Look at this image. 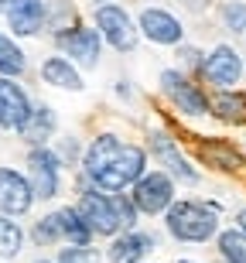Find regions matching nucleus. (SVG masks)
<instances>
[{
	"mask_svg": "<svg viewBox=\"0 0 246 263\" xmlns=\"http://www.w3.org/2000/svg\"><path fill=\"white\" fill-rule=\"evenodd\" d=\"M59 229H62V239H69V246H89L92 243V229H89L86 215L79 212V205H62L59 212Z\"/></svg>",
	"mask_w": 246,
	"mask_h": 263,
	"instance_id": "obj_18",
	"label": "nucleus"
},
{
	"mask_svg": "<svg viewBox=\"0 0 246 263\" xmlns=\"http://www.w3.org/2000/svg\"><path fill=\"white\" fill-rule=\"evenodd\" d=\"M0 14L7 21L10 34L17 38H34L45 28V0H10Z\"/></svg>",
	"mask_w": 246,
	"mask_h": 263,
	"instance_id": "obj_15",
	"label": "nucleus"
},
{
	"mask_svg": "<svg viewBox=\"0 0 246 263\" xmlns=\"http://www.w3.org/2000/svg\"><path fill=\"white\" fill-rule=\"evenodd\" d=\"M55 263H99V253L92 246H65V250H59Z\"/></svg>",
	"mask_w": 246,
	"mask_h": 263,
	"instance_id": "obj_27",
	"label": "nucleus"
},
{
	"mask_svg": "<svg viewBox=\"0 0 246 263\" xmlns=\"http://www.w3.org/2000/svg\"><path fill=\"white\" fill-rule=\"evenodd\" d=\"M236 226H239V229H243V233H246V209H243V212H239V219H236Z\"/></svg>",
	"mask_w": 246,
	"mask_h": 263,
	"instance_id": "obj_29",
	"label": "nucleus"
},
{
	"mask_svg": "<svg viewBox=\"0 0 246 263\" xmlns=\"http://www.w3.org/2000/svg\"><path fill=\"white\" fill-rule=\"evenodd\" d=\"M216 246H219V256L226 263H246V233L239 226L216 233Z\"/></svg>",
	"mask_w": 246,
	"mask_h": 263,
	"instance_id": "obj_22",
	"label": "nucleus"
},
{
	"mask_svg": "<svg viewBox=\"0 0 246 263\" xmlns=\"http://www.w3.org/2000/svg\"><path fill=\"white\" fill-rule=\"evenodd\" d=\"M137 31L147 41L164 45V48H167V45H171V48H178V45H181V38H185V24H181L171 10H164V7H144V10H140Z\"/></svg>",
	"mask_w": 246,
	"mask_h": 263,
	"instance_id": "obj_11",
	"label": "nucleus"
},
{
	"mask_svg": "<svg viewBox=\"0 0 246 263\" xmlns=\"http://www.w3.org/2000/svg\"><path fill=\"white\" fill-rule=\"evenodd\" d=\"M31 106H34V99L24 92V86L7 76H0V130H14L17 134L21 123L28 120Z\"/></svg>",
	"mask_w": 246,
	"mask_h": 263,
	"instance_id": "obj_14",
	"label": "nucleus"
},
{
	"mask_svg": "<svg viewBox=\"0 0 246 263\" xmlns=\"http://www.w3.org/2000/svg\"><path fill=\"white\" fill-rule=\"evenodd\" d=\"M154 250H158V236L134 226L127 233L113 236V243H109V250H106V260L109 263H144Z\"/></svg>",
	"mask_w": 246,
	"mask_h": 263,
	"instance_id": "obj_12",
	"label": "nucleus"
},
{
	"mask_svg": "<svg viewBox=\"0 0 246 263\" xmlns=\"http://www.w3.org/2000/svg\"><path fill=\"white\" fill-rule=\"evenodd\" d=\"M28 181L34 192V202H51L62 188V157L59 151L45 147H28Z\"/></svg>",
	"mask_w": 246,
	"mask_h": 263,
	"instance_id": "obj_4",
	"label": "nucleus"
},
{
	"mask_svg": "<svg viewBox=\"0 0 246 263\" xmlns=\"http://www.w3.org/2000/svg\"><path fill=\"white\" fill-rule=\"evenodd\" d=\"M164 226L178 243H205L219 233V212L216 205H205L198 198H181L167 205Z\"/></svg>",
	"mask_w": 246,
	"mask_h": 263,
	"instance_id": "obj_3",
	"label": "nucleus"
},
{
	"mask_svg": "<svg viewBox=\"0 0 246 263\" xmlns=\"http://www.w3.org/2000/svg\"><path fill=\"white\" fill-rule=\"evenodd\" d=\"M130 188H134L130 202L137 205V212H144V215H164L167 205L175 202V178L167 171H144Z\"/></svg>",
	"mask_w": 246,
	"mask_h": 263,
	"instance_id": "obj_5",
	"label": "nucleus"
},
{
	"mask_svg": "<svg viewBox=\"0 0 246 263\" xmlns=\"http://www.w3.org/2000/svg\"><path fill=\"white\" fill-rule=\"evenodd\" d=\"M79 212L86 215L92 236H106V239L137 226V205L123 192L109 195V192H99V188H86L79 195Z\"/></svg>",
	"mask_w": 246,
	"mask_h": 263,
	"instance_id": "obj_2",
	"label": "nucleus"
},
{
	"mask_svg": "<svg viewBox=\"0 0 246 263\" xmlns=\"http://www.w3.org/2000/svg\"><path fill=\"white\" fill-rule=\"evenodd\" d=\"M96 31L99 38L113 45L117 51H134L137 48V24L130 21V14L120 4H99L96 7Z\"/></svg>",
	"mask_w": 246,
	"mask_h": 263,
	"instance_id": "obj_7",
	"label": "nucleus"
},
{
	"mask_svg": "<svg viewBox=\"0 0 246 263\" xmlns=\"http://www.w3.org/2000/svg\"><path fill=\"white\" fill-rule=\"evenodd\" d=\"M31 205H34V192H31L28 175H21L17 167L0 164V212L17 219V215H28Z\"/></svg>",
	"mask_w": 246,
	"mask_h": 263,
	"instance_id": "obj_10",
	"label": "nucleus"
},
{
	"mask_svg": "<svg viewBox=\"0 0 246 263\" xmlns=\"http://www.w3.org/2000/svg\"><path fill=\"white\" fill-rule=\"evenodd\" d=\"M24 250V229L10 215L0 212V260H14Z\"/></svg>",
	"mask_w": 246,
	"mask_h": 263,
	"instance_id": "obj_23",
	"label": "nucleus"
},
{
	"mask_svg": "<svg viewBox=\"0 0 246 263\" xmlns=\"http://www.w3.org/2000/svg\"><path fill=\"white\" fill-rule=\"evenodd\" d=\"M72 24H79L72 0H51V4H45V28H51V34L72 28Z\"/></svg>",
	"mask_w": 246,
	"mask_h": 263,
	"instance_id": "obj_24",
	"label": "nucleus"
},
{
	"mask_svg": "<svg viewBox=\"0 0 246 263\" xmlns=\"http://www.w3.org/2000/svg\"><path fill=\"white\" fill-rule=\"evenodd\" d=\"M147 147H150V154H154L161 164H164V171L175 178V181H185V185H198V171L188 164V157L178 151V144H175V140H171L167 134L154 130V134L147 137Z\"/></svg>",
	"mask_w": 246,
	"mask_h": 263,
	"instance_id": "obj_13",
	"label": "nucleus"
},
{
	"mask_svg": "<svg viewBox=\"0 0 246 263\" xmlns=\"http://www.w3.org/2000/svg\"><path fill=\"white\" fill-rule=\"evenodd\" d=\"M41 79H45L51 89H65V92H82V89H86L75 62H69L65 55H51V59L41 62Z\"/></svg>",
	"mask_w": 246,
	"mask_h": 263,
	"instance_id": "obj_17",
	"label": "nucleus"
},
{
	"mask_svg": "<svg viewBox=\"0 0 246 263\" xmlns=\"http://www.w3.org/2000/svg\"><path fill=\"white\" fill-rule=\"evenodd\" d=\"M161 92H164L167 103L175 109H181L185 117H205L209 113V96L188 76H181L178 68H164V72H161Z\"/></svg>",
	"mask_w": 246,
	"mask_h": 263,
	"instance_id": "obj_8",
	"label": "nucleus"
},
{
	"mask_svg": "<svg viewBox=\"0 0 246 263\" xmlns=\"http://www.w3.org/2000/svg\"><path fill=\"white\" fill-rule=\"evenodd\" d=\"M24 68H28V59H24L21 45L10 38V34H4V31H0V76L17 79Z\"/></svg>",
	"mask_w": 246,
	"mask_h": 263,
	"instance_id": "obj_21",
	"label": "nucleus"
},
{
	"mask_svg": "<svg viewBox=\"0 0 246 263\" xmlns=\"http://www.w3.org/2000/svg\"><path fill=\"white\" fill-rule=\"evenodd\" d=\"M178 55H181V62H185L188 68H202V51L192 48V45H178Z\"/></svg>",
	"mask_w": 246,
	"mask_h": 263,
	"instance_id": "obj_28",
	"label": "nucleus"
},
{
	"mask_svg": "<svg viewBox=\"0 0 246 263\" xmlns=\"http://www.w3.org/2000/svg\"><path fill=\"white\" fill-rule=\"evenodd\" d=\"M209 113H216L222 123H236V127H243L246 123V92L222 89V92L216 96V103H209Z\"/></svg>",
	"mask_w": 246,
	"mask_h": 263,
	"instance_id": "obj_20",
	"label": "nucleus"
},
{
	"mask_svg": "<svg viewBox=\"0 0 246 263\" xmlns=\"http://www.w3.org/2000/svg\"><path fill=\"white\" fill-rule=\"evenodd\" d=\"M202 76L216 89H236V82L243 79V59H239V51L233 45H216L202 59Z\"/></svg>",
	"mask_w": 246,
	"mask_h": 263,
	"instance_id": "obj_9",
	"label": "nucleus"
},
{
	"mask_svg": "<svg viewBox=\"0 0 246 263\" xmlns=\"http://www.w3.org/2000/svg\"><path fill=\"white\" fill-rule=\"evenodd\" d=\"M198 157L209 167H216V171H239L243 167V154L233 144H226V140H205V144H198Z\"/></svg>",
	"mask_w": 246,
	"mask_h": 263,
	"instance_id": "obj_19",
	"label": "nucleus"
},
{
	"mask_svg": "<svg viewBox=\"0 0 246 263\" xmlns=\"http://www.w3.org/2000/svg\"><path fill=\"white\" fill-rule=\"evenodd\" d=\"M178 263H195V260H178Z\"/></svg>",
	"mask_w": 246,
	"mask_h": 263,
	"instance_id": "obj_33",
	"label": "nucleus"
},
{
	"mask_svg": "<svg viewBox=\"0 0 246 263\" xmlns=\"http://www.w3.org/2000/svg\"><path fill=\"white\" fill-rule=\"evenodd\" d=\"M92 4H96V7H99V4H109V0H92Z\"/></svg>",
	"mask_w": 246,
	"mask_h": 263,
	"instance_id": "obj_32",
	"label": "nucleus"
},
{
	"mask_svg": "<svg viewBox=\"0 0 246 263\" xmlns=\"http://www.w3.org/2000/svg\"><path fill=\"white\" fill-rule=\"evenodd\" d=\"M55 48L65 55L69 62H79L86 68L99 65V51H103V38H99L96 28H86V24H72L65 31H55L51 34Z\"/></svg>",
	"mask_w": 246,
	"mask_h": 263,
	"instance_id": "obj_6",
	"label": "nucleus"
},
{
	"mask_svg": "<svg viewBox=\"0 0 246 263\" xmlns=\"http://www.w3.org/2000/svg\"><path fill=\"white\" fill-rule=\"evenodd\" d=\"M31 239H34V246H59L62 229H59V219H55V212L41 215L38 222L31 226Z\"/></svg>",
	"mask_w": 246,
	"mask_h": 263,
	"instance_id": "obj_25",
	"label": "nucleus"
},
{
	"mask_svg": "<svg viewBox=\"0 0 246 263\" xmlns=\"http://www.w3.org/2000/svg\"><path fill=\"white\" fill-rule=\"evenodd\" d=\"M82 171L92 181V188L117 195L147 171V151L140 144L120 140L117 134H99L82 154Z\"/></svg>",
	"mask_w": 246,
	"mask_h": 263,
	"instance_id": "obj_1",
	"label": "nucleus"
},
{
	"mask_svg": "<svg viewBox=\"0 0 246 263\" xmlns=\"http://www.w3.org/2000/svg\"><path fill=\"white\" fill-rule=\"evenodd\" d=\"M55 130H59V117H55V109H51L48 103H34L31 113H28V120L21 123L17 137L28 147H45L51 137H55Z\"/></svg>",
	"mask_w": 246,
	"mask_h": 263,
	"instance_id": "obj_16",
	"label": "nucleus"
},
{
	"mask_svg": "<svg viewBox=\"0 0 246 263\" xmlns=\"http://www.w3.org/2000/svg\"><path fill=\"white\" fill-rule=\"evenodd\" d=\"M7 4H10V0H0V10H4V7H7Z\"/></svg>",
	"mask_w": 246,
	"mask_h": 263,
	"instance_id": "obj_31",
	"label": "nucleus"
},
{
	"mask_svg": "<svg viewBox=\"0 0 246 263\" xmlns=\"http://www.w3.org/2000/svg\"><path fill=\"white\" fill-rule=\"evenodd\" d=\"M34 263H55V260H48V256H38V260H34Z\"/></svg>",
	"mask_w": 246,
	"mask_h": 263,
	"instance_id": "obj_30",
	"label": "nucleus"
},
{
	"mask_svg": "<svg viewBox=\"0 0 246 263\" xmlns=\"http://www.w3.org/2000/svg\"><path fill=\"white\" fill-rule=\"evenodd\" d=\"M219 21H222V28L233 31V34H243L246 31V0H229L219 7Z\"/></svg>",
	"mask_w": 246,
	"mask_h": 263,
	"instance_id": "obj_26",
	"label": "nucleus"
}]
</instances>
